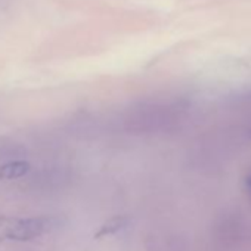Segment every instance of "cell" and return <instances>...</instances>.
Here are the masks:
<instances>
[{"instance_id": "6da1fadb", "label": "cell", "mask_w": 251, "mask_h": 251, "mask_svg": "<svg viewBox=\"0 0 251 251\" xmlns=\"http://www.w3.org/2000/svg\"><path fill=\"white\" fill-rule=\"evenodd\" d=\"M59 226L55 216L0 217V239L25 242L53 232Z\"/></svg>"}, {"instance_id": "7a4b0ae2", "label": "cell", "mask_w": 251, "mask_h": 251, "mask_svg": "<svg viewBox=\"0 0 251 251\" xmlns=\"http://www.w3.org/2000/svg\"><path fill=\"white\" fill-rule=\"evenodd\" d=\"M30 170V163L24 160H12L0 166V179L14 180L25 176Z\"/></svg>"}, {"instance_id": "3957f363", "label": "cell", "mask_w": 251, "mask_h": 251, "mask_svg": "<svg viewBox=\"0 0 251 251\" xmlns=\"http://www.w3.org/2000/svg\"><path fill=\"white\" fill-rule=\"evenodd\" d=\"M130 219L127 216H115L108 219L105 223H102L99 226V229L95 233V238H105V236H111L115 235L117 232L123 230L126 226L129 225Z\"/></svg>"}, {"instance_id": "277c9868", "label": "cell", "mask_w": 251, "mask_h": 251, "mask_svg": "<svg viewBox=\"0 0 251 251\" xmlns=\"http://www.w3.org/2000/svg\"><path fill=\"white\" fill-rule=\"evenodd\" d=\"M244 189H245L247 197H248V198H250V201H251V172L245 176V180H244Z\"/></svg>"}]
</instances>
